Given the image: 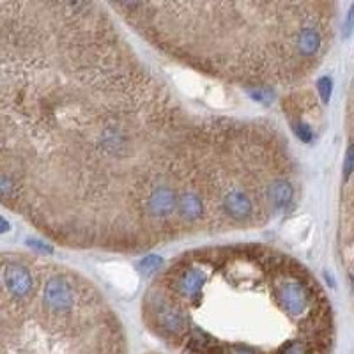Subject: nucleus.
Returning <instances> with one entry per match:
<instances>
[{
	"label": "nucleus",
	"instance_id": "nucleus-4",
	"mask_svg": "<svg viewBox=\"0 0 354 354\" xmlns=\"http://www.w3.org/2000/svg\"><path fill=\"white\" fill-rule=\"evenodd\" d=\"M0 354H128V338L89 280L37 264L29 290H2Z\"/></svg>",
	"mask_w": 354,
	"mask_h": 354
},
{
	"label": "nucleus",
	"instance_id": "nucleus-9",
	"mask_svg": "<svg viewBox=\"0 0 354 354\" xmlns=\"http://www.w3.org/2000/svg\"><path fill=\"white\" fill-rule=\"evenodd\" d=\"M354 30V4L350 6L349 13H347V20H345V25H343V39H349L350 34Z\"/></svg>",
	"mask_w": 354,
	"mask_h": 354
},
{
	"label": "nucleus",
	"instance_id": "nucleus-1",
	"mask_svg": "<svg viewBox=\"0 0 354 354\" xmlns=\"http://www.w3.org/2000/svg\"><path fill=\"white\" fill-rule=\"evenodd\" d=\"M2 204L62 245L144 250L269 202V130L199 121L105 6L2 2Z\"/></svg>",
	"mask_w": 354,
	"mask_h": 354
},
{
	"label": "nucleus",
	"instance_id": "nucleus-11",
	"mask_svg": "<svg viewBox=\"0 0 354 354\" xmlns=\"http://www.w3.org/2000/svg\"><path fill=\"white\" fill-rule=\"evenodd\" d=\"M152 354H156V352H152Z\"/></svg>",
	"mask_w": 354,
	"mask_h": 354
},
{
	"label": "nucleus",
	"instance_id": "nucleus-6",
	"mask_svg": "<svg viewBox=\"0 0 354 354\" xmlns=\"http://www.w3.org/2000/svg\"><path fill=\"white\" fill-rule=\"evenodd\" d=\"M294 133H296V137L300 138L301 142H305V144L312 142V138H314L312 128L308 126V124H305V123H296V124H294Z\"/></svg>",
	"mask_w": 354,
	"mask_h": 354
},
{
	"label": "nucleus",
	"instance_id": "nucleus-7",
	"mask_svg": "<svg viewBox=\"0 0 354 354\" xmlns=\"http://www.w3.org/2000/svg\"><path fill=\"white\" fill-rule=\"evenodd\" d=\"M352 172H354V145H350V147L347 149L345 163H343V179L347 181Z\"/></svg>",
	"mask_w": 354,
	"mask_h": 354
},
{
	"label": "nucleus",
	"instance_id": "nucleus-3",
	"mask_svg": "<svg viewBox=\"0 0 354 354\" xmlns=\"http://www.w3.org/2000/svg\"><path fill=\"white\" fill-rule=\"evenodd\" d=\"M158 50L209 75L266 89L287 71L282 41L287 4L268 2H115Z\"/></svg>",
	"mask_w": 354,
	"mask_h": 354
},
{
	"label": "nucleus",
	"instance_id": "nucleus-10",
	"mask_svg": "<svg viewBox=\"0 0 354 354\" xmlns=\"http://www.w3.org/2000/svg\"><path fill=\"white\" fill-rule=\"evenodd\" d=\"M27 245H29V246H34V248H36L37 252L46 253V255H50V253H53V248H51V246H46V245H44V243H37L36 239H30V241H27Z\"/></svg>",
	"mask_w": 354,
	"mask_h": 354
},
{
	"label": "nucleus",
	"instance_id": "nucleus-5",
	"mask_svg": "<svg viewBox=\"0 0 354 354\" xmlns=\"http://www.w3.org/2000/svg\"><path fill=\"white\" fill-rule=\"evenodd\" d=\"M317 89H319V94H321V99L324 103H328L329 98H331V91H333L331 78H329V76H322V78H319Z\"/></svg>",
	"mask_w": 354,
	"mask_h": 354
},
{
	"label": "nucleus",
	"instance_id": "nucleus-2",
	"mask_svg": "<svg viewBox=\"0 0 354 354\" xmlns=\"http://www.w3.org/2000/svg\"><path fill=\"white\" fill-rule=\"evenodd\" d=\"M145 328L177 354H328L331 317L298 266L264 245L181 253L142 298Z\"/></svg>",
	"mask_w": 354,
	"mask_h": 354
},
{
	"label": "nucleus",
	"instance_id": "nucleus-8",
	"mask_svg": "<svg viewBox=\"0 0 354 354\" xmlns=\"http://www.w3.org/2000/svg\"><path fill=\"white\" fill-rule=\"evenodd\" d=\"M163 260L159 259V257L156 255H147L145 259H142L140 266L144 269H149V271H154V269H159V266H161Z\"/></svg>",
	"mask_w": 354,
	"mask_h": 354
}]
</instances>
